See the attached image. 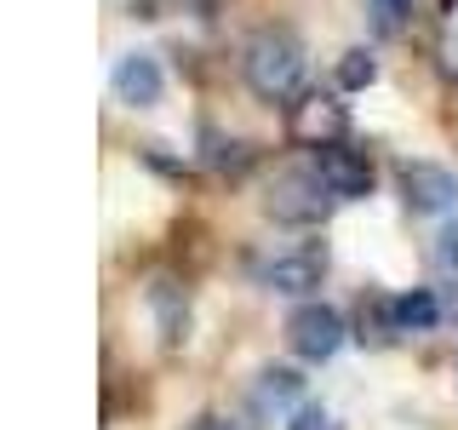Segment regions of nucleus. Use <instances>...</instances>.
Returning a JSON list of instances; mask_svg holds the SVG:
<instances>
[{"mask_svg": "<svg viewBox=\"0 0 458 430\" xmlns=\"http://www.w3.org/2000/svg\"><path fill=\"white\" fill-rule=\"evenodd\" d=\"M241 75L264 104H286L304 86V40L293 29H258L241 52Z\"/></svg>", "mask_w": 458, "mask_h": 430, "instance_id": "1", "label": "nucleus"}, {"mask_svg": "<svg viewBox=\"0 0 458 430\" xmlns=\"http://www.w3.org/2000/svg\"><path fill=\"white\" fill-rule=\"evenodd\" d=\"M333 184L321 178V167H304V172H281L276 184H269V212H276L281 224H321L327 212H333Z\"/></svg>", "mask_w": 458, "mask_h": 430, "instance_id": "2", "label": "nucleus"}, {"mask_svg": "<svg viewBox=\"0 0 458 430\" xmlns=\"http://www.w3.org/2000/svg\"><path fill=\"white\" fill-rule=\"evenodd\" d=\"M286 344H293L304 362H333L344 350V315L333 305H298L286 315Z\"/></svg>", "mask_w": 458, "mask_h": 430, "instance_id": "3", "label": "nucleus"}, {"mask_svg": "<svg viewBox=\"0 0 458 430\" xmlns=\"http://www.w3.org/2000/svg\"><path fill=\"white\" fill-rule=\"evenodd\" d=\"M286 133H293V143L327 150V143H344V133H350V109L333 92H304L286 115Z\"/></svg>", "mask_w": 458, "mask_h": 430, "instance_id": "4", "label": "nucleus"}, {"mask_svg": "<svg viewBox=\"0 0 458 430\" xmlns=\"http://www.w3.org/2000/svg\"><path fill=\"white\" fill-rule=\"evenodd\" d=\"M395 178H401V201H407L412 212H447L458 201V178L436 161H401Z\"/></svg>", "mask_w": 458, "mask_h": 430, "instance_id": "5", "label": "nucleus"}, {"mask_svg": "<svg viewBox=\"0 0 458 430\" xmlns=\"http://www.w3.org/2000/svg\"><path fill=\"white\" fill-rule=\"evenodd\" d=\"M327 247H298V253H281L276 264L264 270V287H276V293H286V298H304V293H315V287L327 281Z\"/></svg>", "mask_w": 458, "mask_h": 430, "instance_id": "6", "label": "nucleus"}, {"mask_svg": "<svg viewBox=\"0 0 458 430\" xmlns=\"http://www.w3.org/2000/svg\"><path fill=\"white\" fill-rule=\"evenodd\" d=\"M315 167H321V178L333 184L338 201H367L372 195V161L361 150H344V143H327L321 155H315Z\"/></svg>", "mask_w": 458, "mask_h": 430, "instance_id": "7", "label": "nucleus"}, {"mask_svg": "<svg viewBox=\"0 0 458 430\" xmlns=\"http://www.w3.org/2000/svg\"><path fill=\"white\" fill-rule=\"evenodd\" d=\"M161 92H166V75H161V64H155L149 52H126L121 64H114V98H121V104L155 109Z\"/></svg>", "mask_w": 458, "mask_h": 430, "instance_id": "8", "label": "nucleus"}, {"mask_svg": "<svg viewBox=\"0 0 458 430\" xmlns=\"http://www.w3.org/2000/svg\"><path fill=\"white\" fill-rule=\"evenodd\" d=\"M149 310H155V322H161V339L166 344H183V339H190V298H183L172 281H155L149 287Z\"/></svg>", "mask_w": 458, "mask_h": 430, "instance_id": "9", "label": "nucleus"}, {"mask_svg": "<svg viewBox=\"0 0 458 430\" xmlns=\"http://www.w3.org/2000/svg\"><path fill=\"white\" fill-rule=\"evenodd\" d=\"M436 322H441V305H436V293H424V287L390 298V327L395 333H429Z\"/></svg>", "mask_w": 458, "mask_h": 430, "instance_id": "10", "label": "nucleus"}, {"mask_svg": "<svg viewBox=\"0 0 458 430\" xmlns=\"http://www.w3.org/2000/svg\"><path fill=\"white\" fill-rule=\"evenodd\" d=\"M298 396H304V379H298L293 367H264V373H258V391H252V401H258L264 413L293 408Z\"/></svg>", "mask_w": 458, "mask_h": 430, "instance_id": "11", "label": "nucleus"}, {"mask_svg": "<svg viewBox=\"0 0 458 430\" xmlns=\"http://www.w3.org/2000/svg\"><path fill=\"white\" fill-rule=\"evenodd\" d=\"M247 161H252V143L224 138V133H212V126H207V167L212 172H247Z\"/></svg>", "mask_w": 458, "mask_h": 430, "instance_id": "12", "label": "nucleus"}, {"mask_svg": "<svg viewBox=\"0 0 458 430\" xmlns=\"http://www.w3.org/2000/svg\"><path fill=\"white\" fill-rule=\"evenodd\" d=\"M378 81V57H372L367 47H350L338 57V86L344 92H361V86H372Z\"/></svg>", "mask_w": 458, "mask_h": 430, "instance_id": "13", "label": "nucleus"}, {"mask_svg": "<svg viewBox=\"0 0 458 430\" xmlns=\"http://www.w3.org/2000/svg\"><path fill=\"white\" fill-rule=\"evenodd\" d=\"M407 6H412V0H372V29H378V35H401Z\"/></svg>", "mask_w": 458, "mask_h": 430, "instance_id": "14", "label": "nucleus"}, {"mask_svg": "<svg viewBox=\"0 0 458 430\" xmlns=\"http://www.w3.org/2000/svg\"><path fill=\"white\" fill-rule=\"evenodd\" d=\"M286 430H338V419L310 401V408H293V425H286Z\"/></svg>", "mask_w": 458, "mask_h": 430, "instance_id": "15", "label": "nucleus"}, {"mask_svg": "<svg viewBox=\"0 0 458 430\" xmlns=\"http://www.w3.org/2000/svg\"><path fill=\"white\" fill-rule=\"evenodd\" d=\"M441 264H458V224L441 229Z\"/></svg>", "mask_w": 458, "mask_h": 430, "instance_id": "16", "label": "nucleus"}, {"mask_svg": "<svg viewBox=\"0 0 458 430\" xmlns=\"http://www.w3.org/2000/svg\"><path fill=\"white\" fill-rule=\"evenodd\" d=\"M195 430H241V425H229V419H200Z\"/></svg>", "mask_w": 458, "mask_h": 430, "instance_id": "17", "label": "nucleus"}]
</instances>
